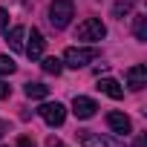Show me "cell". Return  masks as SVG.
<instances>
[{
    "instance_id": "obj_21",
    "label": "cell",
    "mask_w": 147,
    "mask_h": 147,
    "mask_svg": "<svg viewBox=\"0 0 147 147\" xmlns=\"http://www.w3.org/2000/svg\"><path fill=\"white\" fill-rule=\"evenodd\" d=\"M46 147H63V144H61L58 138H49V141H46Z\"/></svg>"
},
{
    "instance_id": "obj_16",
    "label": "cell",
    "mask_w": 147,
    "mask_h": 147,
    "mask_svg": "<svg viewBox=\"0 0 147 147\" xmlns=\"http://www.w3.org/2000/svg\"><path fill=\"white\" fill-rule=\"evenodd\" d=\"M15 72V61L9 55H0V75H12Z\"/></svg>"
},
{
    "instance_id": "obj_10",
    "label": "cell",
    "mask_w": 147,
    "mask_h": 147,
    "mask_svg": "<svg viewBox=\"0 0 147 147\" xmlns=\"http://www.w3.org/2000/svg\"><path fill=\"white\" fill-rule=\"evenodd\" d=\"M98 90H101L104 95L115 98V101H118V98H124V90H121V84H118V81H113V78H101V81H98Z\"/></svg>"
},
{
    "instance_id": "obj_13",
    "label": "cell",
    "mask_w": 147,
    "mask_h": 147,
    "mask_svg": "<svg viewBox=\"0 0 147 147\" xmlns=\"http://www.w3.org/2000/svg\"><path fill=\"white\" fill-rule=\"evenodd\" d=\"M133 32H136L138 40H147V15H136V20H133Z\"/></svg>"
},
{
    "instance_id": "obj_17",
    "label": "cell",
    "mask_w": 147,
    "mask_h": 147,
    "mask_svg": "<svg viewBox=\"0 0 147 147\" xmlns=\"http://www.w3.org/2000/svg\"><path fill=\"white\" fill-rule=\"evenodd\" d=\"M9 29V15H6V9H0V32H6Z\"/></svg>"
},
{
    "instance_id": "obj_3",
    "label": "cell",
    "mask_w": 147,
    "mask_h": 147,
    "mask_svg": "<svg viewBox=\"0 0 147 147\" xmlns=\"http://www.w3.org/2000/svg\"><path fill=\"white\" fill-rule=\"evenodd\" d=\"M107 35V26L98 20V18H87L84 23H78L75 29V40H101Z\"/></svg>"
},
{
    "instance_id": "obj_20",
    "label": "cell",
    "mask_w": 147,
    "mask_h": 147,
    "mask_svg": "<svg viewBox=\"0 0 147 147\" xmlns=\"http://www.w3.org/2000/svg\"><path fill=\"white\" fill-rule=\"evenodd\" d=\"M6 133H9V124H6V121H3V118H0V138H3V136H6Z\"/></svg>"
},
{
    "instance_id": "obj_15",
    "label": "cell",
    "mask_w": 147,
    "mask_h": 147,
    "mask_svg": "<svg viewBox=\"0 0 147 147\" xmlns=\"http://www.w3.org/2000/svg\"><path fill=\"white\" fill-rule=\"evenodd\" d=\"M133 12V0H118V3L113 6V18H124Z\"/></svg>"
},
{
    "instance_id": "obj_2",
    "label": "cell",
    "mask_w": 147,
    "mask_h": 147,
    "mask_svg": "<svg viewBox=\"0 0 147 147\" xmlns=\"http://www.w3.org/2000/svg\"><path fill=\"white\" fill-rule=\"evenodd\" d=\"M95 58H98V49H92V46H69L63 52V63L72 66V69H81V66H87Z\"/></svg>"
},
{
    "instance_id": "obj_5",
    "label": "cell",
    "mask_w": 147,
    "mask_h": 147,
    "mask_svg": "<svg viewBox=\"0 0 147 147\" xmlns=\"http://www.w3.org/2000/svg\"><path fill=\"white\" fill-rule=\"evenodd\" d=\"M78 141L84 147H124L121 141H115L110 136H101V133H92V130H81L78 133Z\"/></svg>"
},
{
    "instance_id": "obj_8",
    "label": "cell",
    "mask_w": 147,
    "mask_h": 147,
    "mask_svg": "<svg viewBox=\"0 0 147 147\" xmlns=\"http://www.w3.org/2000/svg\"><path fill=\"white\" fill-rule=\"evenodd\" d=\"M127 87H130V90H144V87H147V66H144V63L127 69Z\"/></svg>"
},
{
    "instance_id": "obj_6",
    "label": "cell",
    "mask_w": 147,
    "mask_h": 147,
    "mask_svg": "<svg viewBox=\"0 0 147 147\" xmlns=\"http://www.w3.org/2000/svg\"><path fill=\"white\" fill-rule=\"evenodd\" d=\"M95 110H98V104L92 98H87V95H75V101H72V113L78 118H92Z\"/></svg>"
},
{
    "instance_id": "obj_19",
    "label": "cell",
    "mask_w": 147,
    "mask_h": 147,
    "mask_svg": "<svg viewBox=\"0 0 147 147\" xmlns=\"http://www.w3.org/2000/svg\"><path fill=\"white\" fill-rule=\"evenodd\" d=\"M18 147H35V141H32L29 136H20V138H18Z\"/></svg>"
},
{
    "instance_id": "obj_22",
    "label": "cell",
    "mask_w": 147,
    "mask_h": 147,
    "mask_svg": "<svg viewBox=\"0 0 147 147\" xmlns=\"http://www.w3.org/2000/svg\"><path fill=\"white\" fill-rule=\"evenodd\" d=\"M144 144H147V141H144V136H138V138H136V144H133V147H144Z\"/></svg>"
},
{
    "instance_id": "obj_11",
    "label": "cell",
    "mask_w": 147,
    "mask_h": 147,
    "mask_svg": "<svg viewBox=\"0 0 147 147\" xmlns=\"http://www.w3.org/2000/svg\"><path fill=\"white\" fill-rule=\"evenodd\" d=\"M23 35H26L23 26H12V29L6 32V43H9L12 49H23Z\"/></svg>"
},
{
    "instance_id": "obj_1",
    "label": "cell",
    "mask_w": 147,
    "mask_h": 147,
    "mask_svg": "<svg viewBox=\"0 0 147 147\" xmlns=\"http://www.w3.org/2000/svg\"><path fill=\"white\" fill-rule=\"evenodd\" d=\"M72 18H75V3H72V0H52V6H49V23L55 29H66Z\"/></svg>"
},
{
    "instance_id": "obj_12",
    "label": "cell",
    "mask_w": 147,
    "mask_h": 147,
    "mask_svg": "<svg viewBox=\"0 0 147 147\" xmlns=\"http://www.w3.org/2000/svg\"><path fill=\"white\" fill-rule=\"evenodd\" d=\"M23 92H26V98H46V95H49V87L40 84V81H29V84L23 87Z\"/></svg>"
},
{
    "instance_id": "obj_7",
    "label": "cell",
    "mask_w": 147,
    "mask_h": 147,
    "mask_svg": "<svg viewBox=\"0 0 147 147\" xmlns=\"http://www.w3.org/2000/svg\"><path fill=\"white\" fill-rule=\"evenodd\" d=\"M43 46H46V40H43L40 29H32V32H29V43L23 46L26 55H29L32 61H38V58H43Z\"/></svg>"
},
{
    "instance_id": "obj_18",
    "label": "cell",
    "mask_w": 147,
    "mask_h": 147,
    "mask_svg": "<svg viewBox=\"0 0 147 147\" xmlns=\"http://www.w3.org/2000/svg\"><path fill=\"white\" fill-rule=\"evenodd\" d=\"M12 95V87L6 84V81H0V101H3V98H9Z\"/></svg>"
},
{
    "instance_id": "obj_4",
    "label": "cell",
    "mask_w": 147,
    "mask_h": 147,
    "mask_svg": "<svg viewBox=\"0 0 147 147\" xmlns=\"http://www.w3.org/2000/svg\"><path fill=\"white\" fill-rule=\"evenodd\" d=\"M38 115H40L49 127H61L63 118H66V107L58 104V101H49V104H40V107H38Z\"/></svg>"
},
{
    "instance_id": "obj_14",
    "label": "cell",
    "mask_w": 147,
    "mask_h": 147,
    "mask_svg": "<svg viewBox=\"0 0 147 147\" xmlns=\"http://www.w3.org/2000/svg\"><path fill=\"white\" fill-rule=\"evenodd\" d=\"M43 72H49V75H61V69H63V61L61 58H43Z\"/></svg>"
},
{
    "instance_id": "obj_9",
    "label": "cell",
    "mask_w": 147,
    "mask_h": 147,
    "mask_svg": "<svg viewBox=\"0 0 147 147\" xmlns=\"http://www.w3.org/2000/svg\"><path fill=\"white\" fill-rule=\"evenodd\" d=\"M107 127L113 133H118V136H130V130H133V124H130V118L124 113H110L107 115Z\"/></svg>"
}]
</instances>
